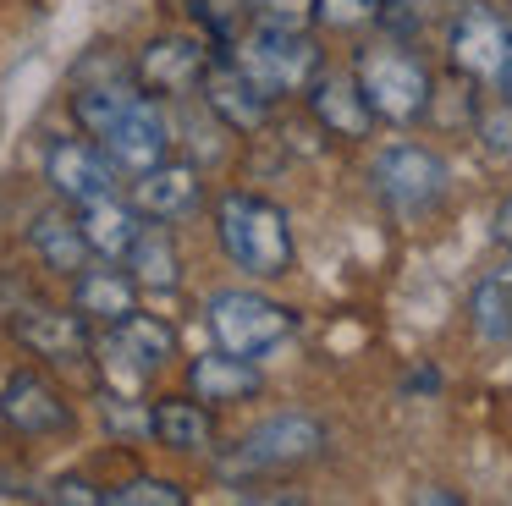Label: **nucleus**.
Here are the masks:
<instances>
[{"label": "nucleus", "mask_w": 512, "mask_h": 506, "mask_svg": "<svg viewBox=\"0 0 512 506\" xmlns=\"http://www.w3.org/2000/svg\"><path fill=\"white\" fill-rule=\"evenodd\" d=\"M215 237H221L226 259L243 275L276 281L292 270V226L281 215V204L259 193H221L215 204Z\"/></svg>", "instance_id": "1"}, {"label": "nucleus", "mask_w": 512, "mask_h": 506, "mask_svg": "<svg viewBox=\"0 0 512 506\" xmlns=\"http://www.w3.org/2000/svg\"><path fill=\"white\" fill-rule=\"evenodd\" d=\"M353 77L364 88L369 110L391 127H413L430 110V66L408 50V39H380L364 44L353 61Z\"/></svg>", "instance_id": "2"}, {"label": "nucleus", "mask_w": 512, "mask_h": 506, "mask_svg": "<svg viewBox=\"0 0 512 506\" xmlns=\"http://www.w3.org/2000/svg\"><path fill=\"white\" fill-rule=\"evenodd\" d=\"M232 61L254 77V88H265L270 99L303 94L320 77V44L309 39V28H270L254 22L243 39L232 44Z\"/></svg>", "instance_id": "3"}, {"label": "nucleus", "mask_w": 512, "mask_h": 506, "mask_svg": "<svg viewBox=\"0 0 512 506\" xmlns=\"http://www.w3.org/2000/svg\"><path fill=\"white\" fill-rule=\"evenodd\" d=\"M320 451H325L320 418L281 413V418H265L259 429H248V435L237 440L232 457H221V479H259V473H281V468H298V462H314Z\"/></svg>", "instance_id": "4"}, {"label": "nucleus", "mask_w": 512, "mask_h": 506, "mask_svg": "<svg viewBox=\"0 0 512 506\" xmlns=\"http://www.w3.org/2000/svg\"><path fill=\"white\" fill-rule=\"evenodd\" d=\"M94 358L105 363L111 385L122 396H133L149 374H160L171 358H177V330L166 325L160 314H127L122 325H105V336L94 341Z\"/></svg>", "instance_id": "5"}, {"label": "nucleus", "mask_w": 512, "mask_h": 506, "mask_svg": "<svg viewBox=\"0 0 512 506\" xmlns=\"http://www.w3.org/2000/svg\"><path fill=\"white\" fill-rule=\"evenodd\" d=\"M204 319H210L215 347L243 352V358H259V352H270L276 341L292 336V325H298V319H292L281 303H270V297H259V292H243V286L210 292V303H204Z\"/></svg>", "instance_id": "6"}, {"label": "nucleus", "mask_w": 512, "mask_h": 506, "mask_svg": "<svg viewBox=\"0 0 512 506\" xmlns=\"http://www.w3.org/2000/svg\"><path fill=\"white\" fill-rule=\"evenodd\" d=\"M0 319L12 325L17 347H28L34 358L56 363V369H72V363H89L94 358L89 319H83L78 308H56V303H39V297L23 292Z\"/></svg>", "instance_id": "7"}, {"label": "nucleus", "mask_w": 512, "mask_h": 506, "mask_svg": "<svg viewBox=\"0 0 512 506\" xmlns=\"http://www.w3.org/2000/svg\"><path fill=\"white\" fill-rule=\"evenodd\" d=\"M446 44H452L457 72H468L474 83H501L512 66V22L490 6H474V0L452 17V39Z\"/></svg>", "instance_id": "8"}, {"label": "nucleus", "mask_w": 512, "mask_h": 506, "mask_svg": "<svg viewBox=\"0 0 512 506\" xmlns=\"http://www.w3.org/2000/svg\"><path fill=\"white\" fill-rule=\"evenodd\" d=\"M215 55L204 50L199 39H182V33H166V39H149L133 61V77L144 94H160V99H188L199 94L204 72H210Z\"/></svg>", "instance_id": "9"}, {"label": "nucleus", "mask_w": 512, "mask_h": 506, "mask_svg": "<svg viewBox=\"0 0 512 506\" xmlns=\"http://www.w3.org/2000/svg\"><path fill=\"white\" fill-rule=\"evenodd\" d=\"M100 149L111 154V165H116V171H127V176L155 171V165L171 154V116L149 94H138L133 105L122 110V121L100 138Z\"/></svg>", "instance_id": "10"}, {"label": "nucleus", "mask_w": 512, "mask_h": 506, "mask_svg": "<svg viewBox=\"0 0 512 506\" xmlns=\"http://www.w3.org/2000/svg\"><path fill=\"white\" fill-rule=\"evenodd\" d=\"M375 187L391 198L397 209H430L446 193V165L435 149L424 143H391L375 160Z\"/></svg>", "instance_id": "11"}, {"label": "nucleus", "mask_w": 512, "mask_h": 506, "mask_svg": "<svg viewBox=\"0 0 512 506\" xmlns=\"http://www.w3.org/2000/svg\"><path fill=\"white\" fill-rule=\"evenodd\" d=\"M45 182L56 187L61 204L83 209L94 198H111L116 187V165L100 143H83V138H56L45 154Z\"/></svg>", "instance_id": "12"}, {"label": "nucleus", "mask_w": 512, "mask_h": 506, "mask_svg": "<svg viewBox=\"0 0 512 506\" xmlns=\"http://www.w3.org/2000/svg\"><path fill=\"white\" fill-rule=\"evenodd\" d=\"M0 418L28 440H45V435H67L72 429V407L45 374L34 369H17L12 380L0 385Z\"/></svg>", "instance_id": "13"}, {"label": "nucleus", "mask_w": 512, "mask_h": 506, "mask_svg": "<svg viewBox=\"0 0 512 506\" xmlns=\"http://www.w3.org/2000/svg\"><path fill=\"white\" fill-rule=\"evenodd\" d=\"M199 94H204V110L232 132H259L270 121V94L254 88V77H248L232 55H215L204 83H199Z\"/></svg>", "instance_id": "14"}, {"label": "nucleus", "mask_w": 512, "mask_h": 506, "mask_svg": "<svg viewBox=\"0 0 512 506\" xmlns=\"http://www.w3.org/2000/svg\"><path fill=\"white\" fill-rule=\"evenodd\" d=\"M138 292H144V286L133 281V270H116V259L89 264V270L72 275V308H78L89 325H122L138 308Z\"/></svg>", "instance_id": "15"}, {"label": "nucleus", "mask_w": 512, "mask_h": 506, "mask_svg": "<svg viewBox=\"0 0 512 506\" xmlns=\"http://www.w3.org/2000/svg\"><path fill=\"white\" fill-rule=\"evenodd\" d=\"M309 110H314V121H320L331 138H369L375 132V110H369V99H364V88H358V77H314L309 83Z\"/></svg>", "instance_id": "16"}, {"label": "nucleus", "mask_w": 512, "mask_h": 506, "mask_svg": "<svg viewBox=\"0 0 512 506\" xmlns=\"http://www.w3.org/2000/svg\"><path fill=\"white\" fill-rule=\"evenodd\" d=\"M133 204L149 220H177L199 204V165L188 160H160L155 171L133 176Z\"/></svg>", "instance_id": "17"}, {"label": "nucleus", "mask_w": 512, "mask_h": 506, "mask_svg": "<svg viewBox=\"0 0 512 506\" xmlns=\"http://www.w3.org/2000/svg\"><path fill=\"white\" fill-rule=\"evenodd\" d=\"M28 242H34L39 264L56 270V275H67V281L78 270H89V259H94L89 237H83V220L67 215V209H39V215L28 220Z\"/></svg>", "instance_id": "18"}, {"label": "nucleus", "mask_w": 512, "mask_h": 506, "mask_svg": "<svg viewBox=\"0 0 512 506\" xmlns=\"http://www.w3.org/2000/svg\"><path fill=\"white\" fill-rule=\"evenodd\" d=\"M188 385L199 402L221 407V402H243V396L259 391V369L254 358H243V352H204V358L188 363Z\"/></svg>", "instance_id": "19"}, {"label": "nucleus", "mask_w": 512, "mask_h": 506, "mask_svg": "<svg viewBox=\"0 0 512 506\" xmlns=\"http://www.w3.org/2000/svg\"><path fill=\"white\" fill-rule=\"evenodd\" d=\"M144 94L138 88L133 72H122L116 66L111 77H100V83H89V77H78V94H72V116H78V127L89 132V138H105V132L122 121V110L133 105V99Z\"/></svg>", "instance_id": "20"}, {"label": "nucleus", "mask_w": 512, "mask_h": 506, "mask_svg": "<svg viewBox=\"0 0 512 506\" xmlns=\"http://www.w3.org/2000/svg\"><path fill=\"white\" fill-rule=\"evenodd\" d=\"M149 435L166 451H210V440H215L210 402H199V396H166V402L149 407Z\"/></svg>", "instance_id": "21"}, {"label": "nucleus", "mask_w": 512, "mask_h": 506, "mask_svg": "<svg viewBox=\"0 0 512 506\" xmlns=\"http://www.w3.org/2000/svg\"><path fill=\"white\" fill-rule=\"evenodd\" d=\"M78 220H83V237H89L94 259H127V248L144 231L138 204H122V198H94V204L78 209Z\"/></svg>", "instance_id": "22"}, {"label": "nucleus", "mask_w": 512, "mask_h": 506, "mask_svg": "<svg viewBox=\"0 0 512 506\" xmlns=\"http://www.w3.org/2000/svg\"><path fill=\"white\" fill-rule=\"evenodd\" d=\"M127 270H133V281L144 286V292H177L182 286V253H177V237H171L166 226H144L138 231V242L127 248Z\"/></svg>", "instance_id": "23"}, {"label": "nucleus", "mask_w": 512, "mask_h": 506, "mask_svg": "<svg viewBox=\"0 0 512 506\" xmlns=\"http://www.w3.org/2000/svg\"><path fill=\"white\" fill-rule=\"evenodd\" d=\"M474 330L485 341H512V264L507 270H490L474 286Z\"/></svg>", "instance_id": "24"}, {"label": "nucleus", "mask_w": 512, "mask_h": 506, "mask_svg": "<svg viewBox=\"0 0 512 506\" xmlns=\"http://www.w3.org/2000/svg\"><path fill=\"white\" fill-rule=\"evenodd\" d=\"M446 17V0H375V22L391 39H419Z\"/></svg>", "instance_id": "25"}, {"label": "nucleus", "mask_w": 512, "mask_h": 506, "mask_svg": "<svg viewBox=\"0 0 512 506\" xmlns=\"http://www.w3.org/2000/svg\"><path fill=\"white\" fill-rule=\"evenodd\" d=\"M188 11L215 44H237L254 22V0H188Z\"/></svg>", "instance_id": "26"}, {"label": "nucleus", "mask_w": 512, "mask_h": 506, "mask_svg": "<svg viewBox=\"0 0 512 506\" xmlns=\"http://www.w3.org/2000/svg\"><path fill=\"white\" fill-rule=\"evenodd\" d=\"M105 501L111 506H188V490L171 479H155V473H138V479L105 490Z\"/></svg>", "instance_id": "27"}, {"label": "nucleus", "mask_w": 512, "mask_h": 506, "mask_svg": "<svg viewBox=\"0 0 512 506\" xmlns=\"http://www.w3.org/2000/svg\"><path fill=\"white\" fill-rule=\"evenodd\" d=\"M320 17V0H254V22L270 28H309Z\"/></svg>", "instance_id": "28"}, {"label": "nucleus", "mask_w": 512, "mask_h": 506, "mask_svg": "<svg viewBox=\"0 0 512 506\" xmlns=\"http://www.w3.org/2000/svg\"><path fill=\"white\" fill-rule=\"evenodd\" d=\"M479 143H485V154H496V160L512 154V99H501V105H490L485 116H479Z\"/></svg>", "instance_id": "29"}, {"label": "nucleus", "mask_w": 512, "mask_h": 506, "mask_svg": "<svg viewBox=\"0 0 512 506\" xmlns=\"http://www.w3.org/2000/svg\"><path fill=\"white\" fill-rule=\"evenodd\" d=\"M320 17L331 28H364L375 22V0H320Z\"/></svg>", "instance_id": "30"}, {"label": "nucleus", "mask_w": 512, "mask_h": 506, "mask_svg": "<svg viewBox=\"0 0 512 506\" xmlns=\"http://www.w3.org/2000/svg\"><path fill=\"white\" fill-rule=\"evenodd\" d=\"M45 501H72V506H105V490H94L89 479H72V473H67V479H56V484H50V490H45Z\"/></svg>", "instance_id": "31"}, {"label": "nucleus", "mask_w": 512, "mask_h": 506, "mask_svg": "<svg viewBox=\"0 0 512 506\" xmlns=\"http://www.w3.org/2000/svg\"><path fill=\"white\" fill-rule=\"evenodd\" d=\"M496 237H501V242H507V248H512V198H507V204L496 209Z\"/></svg>", "instance_id": "32"}, {"label": "nucleus", "mask_w": 512, "mask_h": 506, "mask_svg": "<svg viewBox=\"0 0 512 506\" xmlns=\"http://www.w3.org/2000/svg\"><path fill=\"white\" fill-rule=\"evenodd\" d=\"M501 94H507V99H512V66H507V77H501Z\"/></svg>", "instance_id": "33"}]
</instances>
